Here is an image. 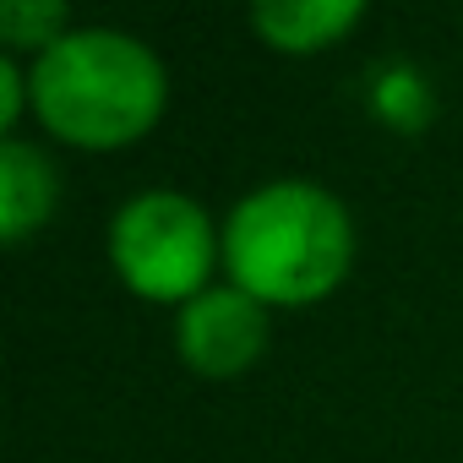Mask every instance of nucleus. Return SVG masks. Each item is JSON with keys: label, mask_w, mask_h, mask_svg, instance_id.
<instances>
[{"label": "nucleus", "mask_w": 463, "mask_h": 463, "mask_svg": "<svg viewBox=\"0 0 463 463\" xmlns=\"http://www.w3.org/2000/svg\"><path fill=\"white\" fill-rule=\"evenodd\" d=\"M354 268V218L338 191L279 175L223 213V279L268 311H306L344 289Z\"/></svg>", "instance_id": "obj_1"}, {"label": "nucleus", "mask_w": 463, "mask_h": 463, "mask_svg": "<svg viewBox=\"0 0 463 463\" xmlns=\"http://www.w3.org/2000/svg\"><path fill=\"white\" fill-rule=\"evenodd\" d=\"M33 120L50 142L82 153H115L142 142L169 109V66L164 55L104 23H77L44 55L28 61Z\"/></svg>", "instance_id": "obj_2"}, {"label": "nucleus", "mask_w": 463, "mask_h": 463, "mask_svg": "<svg viewBox=\"0 0 463 463\" xmlns=\"http://www.w3.org/2000/svg\"><path fill=\"white\" fill-rule=\"evenodd\" d=\"M104 257L137 300L180 311L185 300L218 284L213 273L223 268V223L196 196L153 185L115 207Z\"/></svg>", "instance_id": "obj_3"}, {"label": "nucleus", "mask_w": 463, "mask_h": 463, "mask_svg": "<svg viewBox=\"0 0 463 463\" xmlns=\"http://www.w3.org/2000/svg\"><path fill=\"white\" fill-rule=\"evenodd\" d=\"M268 338H273V311L229 279L175 311V354L207 382L246 376L268 354Z\"/></svg>", "instance_id": "obj_4"}, {"label": "nucleus", "mask_w": 463, "mask_h": 463, "mask_svg": "<svg viewBox=\"0 0 463 463\" xmlns=\"http://www.w3.org/2000/svg\"><path fill=\"white\" fill-rule=\"evenodd\" d=\"M55 207H61L55 158L28 137H6L0 142V241L23 246L55 218Z\"/></svg>", "instance_id": "obj_5"}, {"label": "nucleus", "mask_w": 463, "mask_h": 463, "mask_svg": "<svg viewBox=\"0 0 463 463\" xmlns=\"http://www.w3.org/2000/svg\"><path fill=\"white\" fill-rule=\"evenodd\" d=\"M246 23L273 55H322L365 23V6L360 0H273Z\"/></svg>", "instance_id": "obj_6"}, {"label": "nucleus", "mask_w": 463, "mask_h": 463, "mask_svg": "<svg viewBox=\"0 0 463 463\" xmlns=\"http://www.w3.org/2000/svg\"><path fill=\"white\" fill-rule=\"evenodd\" d=\"M77 23L61 0H0V44L17 61L44 55L55 39H66Z\"/></svg>", "instance_id": "obj_7"}, {"label": "nucleus", "mask_w": 463, "mask_h": 463, "mask_svg": "<svg viewBox=\"0 0 463 463\" xmlns=\"http://www.w3.org/2000/svg\"><path fill=\"white\" fill-rule=\"evenodd\" d=\"M376 115L382 120H392L398 131H414V126H425V115H430V88L409 71V66H387L382 77H376Z\"/></svg>", "instance_id": "obj_8"}, {"label": "nucleus", "mask_w": 463, "mask_h": 463, "mask_svg": "<svg viewBox=\"0 0 463 463\" xmlns=\"http://www.w3.org/2000/svg\"><path fill=\"white\" fill-rule=\"evenodd\" d=\"M23 115H33V93H28V61L0 55V131L17 137Z\"/></svg>", "instance_id": "obj_9"}]
</instances>
